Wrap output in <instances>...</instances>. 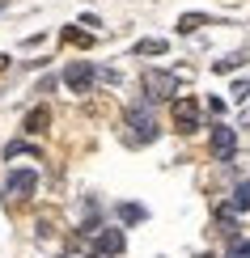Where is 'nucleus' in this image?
<instances>
[{"label": "nucleus", "instance_id": "1", "mask_svg": "<svg viewBox=\"0 0 250 258\" xmlns=\"http://www.w3.org/2000/svg\"><path fill=\"white\" fill-rule=\"evenodd\" d=\"M144 93H148L153 102H166V98H174V93H178V77H174V72L148 68V72H144Z\"/></svg>", "mask_w": 250, "mask_h": 258}, {"label": "nucleus", "instance_id": "2", "mask_svg": "<svg viewBox=\"0 0 250 258\" xmlns=\"http://www.w3.org/2000/svg\"><path fill=\"white\" fill-rule=\"evenodd\" d=\"M93 81H97V68H93V63H85V59L68 63V72H64V85H68L72 93H89Z\"/></svg>", "mask_w": 250, "mask_h": 258}, {"label": "nucleus", "instance_id": "3", "mask_svg": "<svg viewBox=\"0 0 250 258\" xmlns=\"http://www.w3.org/2000/svg\"><path fill=\"white\" fill-rule=\"evenodd\" d=\"M174 127H178V132H195V127H199V98H178L174 102Z\"/></svg>", "mask_w": 250, "mask_h": 258}, {"label": "nucleus", "instance_id": "4", "mask_svg": "<svg viewBox=\"0 0 250 258\" xmlns=\"http://www.w3.org/2000/svg\"><path fill=\"white\" fill-rule=\"evenodd\" d=\"M127 127H132V136L140 140V144H153V140L161 136L157 123H153V114H148V110H136V106L127 110Z\"/></svg>", "mask_w": 250, "mask_h": 258}, {"label": "nucleus", "instance_id": "5", "mask_svg": "<svg viewBox=\"0 0 250 258\" xmlns=\"http://www.w3.org/2000/svg\"><path fill=\"white\" fill-rule=\"evenodd\" d=\"M233 148H237V132L225 127V123H216L212 127V157L216 161H233Z\"/></svg>", "mask_w": 250, "mask_h": 258}, {"label": "nucleus", "instance_id": "6", "mask_svg": "<svg viewBox=\"0 0 250 258\" xmlns=\"http://www.w3.org/2000/svg\"><path fill=\"white\" fill-rule=\"evenodd\" d=\"M115 254H123V233L119 229L93 233V258H115Z\"/></svg>", "mask_w": 250, "mask_h": 258}, {"label": "nucleus", "instance_id": "7", "mask_svg": "<svg viewBox=\"0 0 250 258\" xmlns=\"http://www.w3.org/2000/svg\"><path fill=\"white\" fill-rule=\"evenodd\" d=\"M30 190H38V174L34 169H17V174L5 178V195H30Z\"/></svg>", "mask_w": 250, "mask_h": 258}, {"label": "nucleus", "instance_id": "8", "mask_svg": "<svg viewBox=\"0 0 250 258\" xmlns=\"http://www.w3.org/2000/svg\"><path fill=\"white\" fill-rule=\"evenodd\" d=\"M229 212H233V216H237V212H250V178L233 186V195H229Z\"/></svg>", "mask_w": 250, "mask_h": 258}, {"label": "nucleus", "instance_id": "9", "mask_svg": "<svg viewBox=\"0 0 250 258\" xmlns=\"http://www.w3.org/2000/svg\"><path fill=\"white\" fill-rule=\"evenodd\" d=\"M119 220L123 224H140V220H148V208H140V203H119Z\"/></svg>", "mask_w": 250, "mask_h": 258}, {"label": "nucleus", "instance_id": "10", "mask_svg": "<svg viewBox=\"0 0 250 258\" xmlns=\"http://www.w3.org/2000/svg\"><path fill=\"white\" fill-rule=\"evenodd\" d=\"M47 123H51V110H47V106H38V110L26 114V132H42Z\"/></svg>", "mask_w": 250, "mask_h": 258}, {"label": "nucleus", "instance_id": "11", "mask_svg": "<svg viewBox=\"0 0 250 258\" xmlns=\"http://www.w3.org/2000/svg\"><path fill=\"white\" fill-rule=\"evenodd\" d=\"M136 55H166V42H161V38H140L136 42Z\"/></svg>", "mask_w": 250, "mask_h": 258}, {"label": "nucleus", "instance_id": "12", "mask_svg": "<svg viewBox=\"0 0 250 258\" xmlns=\"http://www.w3.org/2000/svg\"><path fill=\"white\" fill-rule=\"evenodd\" d=\"M199 26H204V17H199V13H187V17L178 21V30H182V34H195Z\"/></svg>", "mask_w": 250, "mask_h": 258}, {"label": "nucleus", "instance_id": "13", "mask_svg": "<svg viewBox=\"0 0 250 258\" xmlns=\"http://www.w3.org/2000/svg\"><path fill=\"white\" fill-rule=\"evenodd\" d=\"M242 59H246L242 51H237V55H225V59H216V72H233V68H237Z\"/></svg>", "mask_w": 250, "mask_h": 258}, {"label": "nucleus", "instance_id": "14", "mask_svg": "<svg viewBox=\"0 0 250 258\" xmlns=\"http://www.w3.org/2000/svg\"><path fill=\"white\" fill-rule=\"evenodd\" d=\"M216 224H221L225 233H233V224H237V216H233L229 208H221V212H216Z\"/></svg>", "mask_w": 250, "mask_h": 258}, {"label": "nucleus", "instance_id": "15", "mask_svg": "<svg viewBox=\"0 0 250 258\" xmlns=\"http://www.w3.org/2000/svg\"><path fill=\"white\" fill-rule=\"evenodd\" d=\"M229 93H233V106H242V102L250 98V81H237V85H233Z\"/></svg>", "mask_w": 250, "mask_h": 258}, {"label": "nucleus", "instance_id": "16", "mask_svg": "<svg viewBox=\"0 0 250 258\" xmlns=\"http://www.w3.org/2000/svg\"><path fill=\"white\" fill-rule=\"evenodd\" d=\"M225 258H250V237H246V241H233Z\"/></svg>", "mask_w": 250, "mask_h": 258}, {"label": "nucleus", "instance_id": "17", "mask_svg": "<svg viewBox=\"0 0 250 258\" xmlns=\"http://www.w3.org/2000/svg\"><path fill=\"white\" fill-rule=\"evenodd\" d=\"M5 153H9V157H21V153H34V144H9Z\"/></svg>", "mask_w": 250, "mask_h": 258}, {"label": "nucleus", "instance_id": "18", "mask_svg": "<svg viewBox=\"0 0 250 258\" xmlns=\"http://www.w3.org/2000/svg\"><path fill=\"white\" fill-rule=\"evenodd\" d=\"M64 38H68V42H81V47H85V42H89V38H85V34H81V30H72V26H68V30H64Z\"/></svg>", "mask_w": 250, "mask_h": 258}, {"label": "nucleus", "instance_id": "19", "mask_svg": "<svg viewBox=\"0 0 250 258\" xmlns=\"http://www.w3.org/2000/svg\"><path fill=\"white\" fill-rule=\"evenodd\" d=\"M237 110H242V123H246V127H250V98H246V102H242V106H237Z\"/></svg>", "mask_w": 250, "mask_h": 258}, {"label": "nucleus", "instance_id": "20", "mask_svg": "<svg viewBox=\"0 0 250 258\" xmlns=\"http://www.w3.org/2000/svg\"><path fill=\"white\" fill-rule=\"evenodd\" d=\"M208 258H212V254H208Z\"/></svg>", "mask_w": 250, "mask_h": 258}]
</instances>
